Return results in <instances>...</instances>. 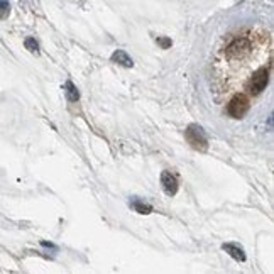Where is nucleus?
<instances>
[{
  "label": "nucleus",
  "instance_id": "nucleus-4",
  "mask_svg": "<svg viewBox=\"0 0 274 274\" xmlns=\"http://www.w3.org/2000/svg\"><path fill=\"white\" fill-rule=\"evenodd\" d=\"M161 185L167 196H174L178 193V180L171 171H163L161 173Z\"/></svg>",
  "mask_w": 274,
  "mask_h": 274
},
{
  "label": "nucleus",
  "instance_id": "nucleus-8",
  "mask_svg": "<svg viewBox=\"0 0 274 274\" xmlns=\"http://www.w3.org/2000/svg\"><path fill=\"white\" fill-rule=\"evenodd\" d=\"M63 90H64V95H66L68 102H78L80 93H78V90H76V86H75L73 82H66V83H64Z\"/></svg>",
  "mask_w": 274,
  "mask_h": 274
},
{
  "label": "nucleus",
  "instance_id": "nucleus-9",
  "mask_svg": "<svg viewBox=\"0 0 274 274\" xmlns=\"http://www.w3.org/2000/svg\"><path fill=\"white\" fill-rule=\"evenodd\" d=\"M10 14V3L9 0H0V21L7 19Z\"/></svg>",
  "mask_w": 274,
  "mask_h": 274
},
{
  "label": "nucleus",
  "instance_id": "nucleus-2",
  "mask_svg": "<svg viewBox=\"0 0 274 274\" xmlns=\"http://www.w3.org/2000/svg\"><path fill=\"white\" fill-rule=\"evenodd\" d=\"M227 104V113L232 119H242L249 113L250 107H252V100L246 95H234L225 102Z\"/></svg>",
  "mask_w": 274,
  "mask_h": 274
},
{
  "label": "nucleus",
  "instance_id": "nucleus-3",
  "mask_svg": "<svg viewBox=\"0 0 274 274\" xmlns=\"http://www.w3.org/2000/svg\"><path fill=\"white\" fill-rule=\"evenodd\" d=\"M185 137L193 149H196V151H207L208 149V137H207V134H205L201 125L190 124L185 131Z\"/></svg>",
  "mask_w": 274,
  "mask_h": 274
},
{
  "label": "nucleus",
  "instance_id": "nucleus-10",
  "mask_svg": "<svg viewBox=\"0 0 274 274\" xmlns=\"http://www.w3.org/2000/svg\"><path fill=\"white\" fill-rule=\"evenodd\" d=\"M24 44H26V49H29L30 53H37V51H39V44H37V41L34 39V37H27Z\"/></svg>",
  "mask_w": 274,
  "mask_h": 274
},
{
  "label": "nucleus",
  "instance_id": "nucleus-6",
  "mask_svg": "<svg viewBox=\"0 0 274 274\" xmlns=\"http://www.w3.org/2000/svg\"><path fill=\"white\" fill-rule=\"evenodd\" d=\"M110 61H112V63H115V64H119V66H124V68H132V66H134V59H132L125 51H122V49H117V51L113 53L112 56H110Z\"/></svg>",
  "mask_w": 274,
  "mask_h": 274
},
{
  "label": "nucleus",
  "instance_id": "nucleus-7",
  "mask_svg": "<svg viewBox=\"0 0 274 274\" xmlns=\"http://www.w3.org/2000/svg\"><path fill=\"white\" fill-rule=\"evenodd\" d=\"M129 205H131L132 208L137 212V213H142V215H149V213L152 212V207L149 203H146V201H142L140 198H131V201H129Z\"/></svg>",
  "mask_w": 274,
  "mask_h": 274
},
{
  "label": "nucleus",
  "instance_id": "nucleus-11",
  "mask_svg": "<svg viewBox=\"0 0 274 274\" xmlns=\"http://www.w3.org/2000/svg\"><path fill=\"white\" fill-rule=\"evenodd\" d=\"M156 43L161 46L163 49H167L171 44H173V41H171L169 37H158V39H156Z\"/></svg>",
  "mask_w": 274,
  "mask_h": 274
},
{
  "label": "nucleus",
  "instance_id": "nucleus-1",
  "mask_svg": "<svg viewBox=\"0 0 274 274\" xmlns=\"http://www.w3.org/2000/svg\"><path fill=\"white\" fill-rule=\"evenodd\" d=\"M273 71V39L264 27L230 34L212 59L210 88L219 102L234 95L257 98L269 85Z\"/></svg>",
  "mask_w": 274,
  "mask_h": 274
},
{
  "label": "nucleus",
  "instance_id": "nucleus-5",
  "mask_svg": "<svg viewBox=\"0 0 274 274\" xmlns=\"http://www.w3.org/2000/svg\"><path fill=\"white\" fill-rule=\"evenodd\" d=\"M222 249L225 250V252L230 256L232 259H235L237 262H246V252H244L242 246H239V244L235 242H227L222 246Z\"/></svg>",
  "mask_w": 274,
  "mask_h": 274
},
{
  "label": "nucleus",
  "instance_id": "nucleus-12",
  "mask_svg": "<svg viewBox=\"0 0 274 274\" xmlns=\"http://www.w3.org/2000/svg\"><path fill=\"white\" fill-rule=\"evenodd\" d=\"M41 244H43V246H44V247H51V249H56V247H55V246H53V244H51V242H44V241H43V242H41Z\"/></svg>",
  "mask_w": 274,
  "mask_h": 274
}]
</instances>
